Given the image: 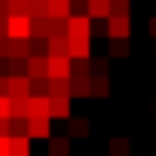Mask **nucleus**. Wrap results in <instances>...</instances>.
I'll return each instance as SVG.
<instances>
[{
  "instance_id": "c9c22d12",
  "label": "nucleus",
  "mask_w": 156,
  "mask_h": 156,
  "mask_svg": "<svg viewBox=\"0 0 156 156\" xmlns=\"http://www.w3.org/2000/svg\"><path fill=\"white\" fill-rule=\"evenodd\" d=\"M9 135V119H0V138Z\"/></svg>"
},
{
  "instance_id": "412c9836",
  "label": "nucleus",
  "mask_w": 156,
  "mask_h": 156,
  "mask_svg": "<svg viewBox=\"0 0 156 156\" xmlns=\"http://www.w3.org/2000/svg\"><path fill=\"white\" fill-rule=\"evenodd\" d=\"M9 116L28 119V98H9Z\"/></svg>"
},
{
  "instance_id": "423d86ee",
  "label": "nucleus",
  "mask_w": 156,
  "mask_h": 156,
  "mask_svg": "<svg viewBox=\"0 0 156 156\" xmlns=\"http://www.w3.org/2000/svg\"><path fill=\"white\" fill-rule=\"evenodd\" d=\"M46 76H70L67 55H46Z\"/></svg>"
},
{
  "instance_id": "393cba45",
  "label": "nucleus",
  "mask_w": 156,
  "mask_h": 156,
  "mask_svg": "<svg viewBox=\"0 0 156 156\" xmlns=\"http://www.w3.org/2000/svg\"><path fill=\"white\" fill-rule=\"evenodd\" d=\"M16 135H28V119L9 116V138H16Z\"/></svg>"
},
{
  "instance_id": "c756f323",
  "label": "nucleus",
  "mask_w": 156,
  "mask_h": 156,
  "mask_svg": "<svg viewBox=\"0 0 156 156\" xmlns=\"http://www.w3.org/2000/svg\"><path fill=\"white\" fill-rule=\"evenodd\" d=\"M6 6H9V16H28L31 0H6Z\"/></svg>"
},
{
  "instance_id": "aec40b11",
  "label": "nucleus",
  "mask_w": 156,
  "mask_h": 156,
  "mask_svg": "<svg viewBox=\"0 0 156 156\" xmlns=\"http://www.w3.org/2000/svg\"><path fill=\"white\" fill-rule=\"evenodd\" d=\"M28 40H9V55L6 58H28Z\"/></svg>"
},
{
  "instance_id": "f704fd0d",
  "label": "nucleus",
  "mask_w": 156,
  "mask_h": 156,
  "mask_svg": "<svg viewBox=\"0 0 156 156\" xmlns=\"http://www.w3.org/2000/svg\"><path fill=\"white\" fill-rule=\"evenodd\" d=\"M0 156H9V135L0 138Z\"/></svg>"
},
{
  "instance_id": "e433bc0d",
  "label": "nucleus",
  "mask_w": 156,
  "mask_h": 156,
  "mask_svg": "<svg viewBox=\"0 0 156 156\" xmlns=\"http://www.w3.org/2000/svg\"><path fill=\"white\" fill-rule=\"evenodd\" d=\"M147 31H150V37H153V40H156V16H153V19H150V22H147Z\"/></svg>"
},
{
  "instance_id": "39448f33",
  "label": "nucleus",
  "mask_w": 156,
  "mask_h": 156,
  "mask_svg": "<svg viewBox=\"0 0 156 156\" xmlns=\"http://www.w3.org/2000/svg\"><path fill=\"white\" fill-rule=\"evenodd\" d=\"M70 104H73L70 95H52L49 98V119L52 116L55 119H70Z\"/></svg>"
},
{
  "instance_id": "1a4fd4ad",
  "label": "nucleus",
  "mask_w": 156,
  "mask_h": 156,
  "mask_svg": "<svg viewBox=\"0 0 156 156\" xmlns=\"http://www.w3.org/2000/svg\"><path fill=\"white\" fill-rule=\"evenodd\" d=\"M89 132H92V126H89L86 116H70L67 119V138H89Z\"/></svg>"
},
{
  "instance_id": "2eb2a0df",
  "label": "nucleus",
  "mask_w": 156,
  "mask_h": 156,
  "mask_svg": "<svg viewBox=\"0 0 156 156\" xmlns=\"http://www.w3.org/2000/svg\"><path fill=\"white\" fill-rule=\"evenodd\" d=\"M89 80L92 76H70V98H89Z\"/></svg>"
},
{
  "instance_id": "2f4dec72",
  "label": "nucleus",
  "mask_w": 156,
  "mask_h": 156,
  "mask_svg": "<svg viewBox=\"0 0 156 156\" xmlns=\"http://www.w3.org/2000/svg\"><path fill=\"white\" fill-rule=\"evenodd\" d=\"M9 61V76H25V61L28 58H6Z\"/></svg>"
},
{
  "instance_id": "7ed1b4c3",
  "label": "nucleus",
  "mask_w": 156,
  "mask_h": 156,
  "mask_svg": "<svg viewBox=\"0 0 156 156\" xmlns=\"http://www.w3.org/2000/svg\"><path fill=\"white\" fill-rule=\"evenodd\" d=\"M95 25L89 16H67V37H92Z\"/></svg>"
},
{
  "instance_id": "f8f14e48",
  "label": "nucleus",
  "mask_w": 156,
  "mask_h": 156,
  "mask_svg": "<svg viewBox=\"0 0 156 156\" xmlns=\"http://www.w3.org/2000/svg\"><path fill=\"white\" fill-rule=\"evenodd\" d=\"M9 156H31V138L28 135L9 138Z\"/></svg>"
},
{
  "instance_id": "9b49d317",
  "label": "nucleus",
  "mask_w": 156,
  "mask_h": 156,
  "mask_svg": "<svg viewBox=\"0 0 156 156\" xmlns=\"http://www.w3.org/2000/svg\"><path fill=\"white\" fill-rule=\"evenodd\" d=\"M31 116H49V98L28 95V119Z\"/></svg>"
},
{
  "instance_id": "6ab92c4d",
  "label": "nucleus",
  "mask_w": 156,
  "mask_h": 156,
  "mask_svg": "<svg viewBox=\"0 0 156 156\" xmlns=\"http://www.w3.org/2000/svg\"><path fill=\"white\" fill-rule=\"evenodd\" d=\"M129 153H132L129 138H110V156H129Z\"/></svg>"
},
{
  "instance_id": "bb28decb",
  "label": "nucleus",
  "mask_w": 156,
  "mask_h": 156,
  "mask_svg": "<svg viewBox=\"0 0 156 156\" xmlns=\"http://www.w3.org/2000/svg\"><path fill=\"white\" fill-rule=\"evenodd\" d=\"M28 52L31 55H46V37H31L28 40ZM28 55V58H31Z\"/></svg>"
},
{
  "instance_id": "f03ea898",
  "label": "nucleus",
  "mask_w": 156,
  "mask_h": 156,
  "mask_svg": "<svg viewBox=\"0 0 156 156\" xmlns=\"http://www.w3.org/2000/svg\"><path fill=\"white\" fill-rule=\"evenodd\" d=\"M6 37L9 40H31V19L28 16H9L6 19Z\"/></svg>"
},
{
  "instance_id": "f257e3e1",
  "label": "nucleus",
  "mask_w": 156,
  "mask_h": 156,
  "mask_svg": "<svg viewBox=\"0 0 156 156\" xmlns=\"http://www.w3.org/2000/svg\"><path fill=\"white\" fill-rule=\"evenodd\" d=\"M104 22H107L104 34H107L110 40H129V34H132V22H129V16H107Z\"/></svg>"
},
{
  "instance_id": "473e14b6",
  "label": "nucleus",
  "mask_w": 156,
  "mask_h": 156,
  "mask_svg": "<svg viewBox=\"0 0 156 156\" xmlns=\"http://www.w3.org/2000/svg\"><path fill=\"white\" fill-rule=\"evenodd\" d=\"M0 119H9V95H0Z\"/></svg>"
},
{
  "instance_id": "6e6552de",
  "label": "nucleus",
  "mask_w": 156,
  "mask_h": 156,
  "mask_svg": "<svg viewBox=\"0 0 156 156\" xmlns=\"http://www.w3.org/2000/svg\"><path fill=\"white\" fill-rule=\"evenodd\" d=\"M6 95L9 98H28L31 95V80L28 76H6Z\"/></svg>"
},
{
  "instance_id": "72a5a7b5",
  "label": "nucleus",
  "mask_w": 156,
  "mask_h": 156,
  "mask_svg": "<svg viewBox=\"0 0 156 156\" xmlns=\"http://www.w3.org/2000/svg\"><path fill=\"white\" fill-rule=\"evenodd\" d=\"M9 55V37H0V58Z\"/></svg>"
},
{
  "instance_id": "58836bf2",
  "label": "nucleus",
  "mask_w": 156,
  "mask_h": 156,
  "mask_svg": "<svg viewBox=\"0 0 156 156\" xmlns=\"http://www.w3.org/2000/svg\"><path fill=\"white\" fill-rule=\"evenodd\" d=\"M0 37H6V19H0Z\"/></svg>"
},
{
  "instance_id": "20e7f679",
  "label": "nucleus",
  "mask_w": 156,
  "mask_h": 156,
  "mask_svg": "<svg viewBox=\"0 0 156 156\" xmlns=\"http://www.w3.org/2000/svg\"><path fill=\"white\" fill-rule=\"evenodd\" d=\"M67 58H92V37H67Z\"/></svg>"
},
{
  "instance_id": "7c9ffc66",
  "label": "nucleus",
  "mask_w": 156,
  "mask_h": 156,
  "mask_svg": "<svg viewBox=\"0 0 156 156\" xmlns=\"http://www.w3.org/2000/svg\"><path fill=\"white\" fill-rule=\"evenodd\" d=\"M132 0H110V16H129Z\"/></svg>"
},
{
  "instance_id": "4be33fe9",
  "label": "nucleus",
  "mask_w": 156,
  "mask_h": 156,
  "mask_svg": "<svg viewBox=\"0 0 156 156\" xmlns=\"http://www.w3.org/2000/svg\"><path fill=\"white\" fill-rule=\"evenodd\" d=\"M70 76H92L89 73V58H70Z\"/></svg>"
},
{
  "instance_id": "5701e85b",
  "label": "nucleus",
  "mask_w": 156,
  "mask_h": 156,
  "mask_svg": "<svg viewBox=\"0 0 156 156\" xmlns=\"http://www.w3.org/2000/svg\"><path fill=\"white\" fill-rule=\"evenodd\" d=\"M49 37H67V19H49Z\"/></svg>"
},
{
  "instance_id": "cd10ccee",
  "label": "nucleus",
  "mask_w": 156,
  "mask_h": 156,
  "mask_svg": "<svg viewBox=\"0 0 156 156\" xmlns=\"http://www.w3.org/2000/svg\"><path fill=\"white\" fill-rule=\"evenodd\" d=\"M129 55V40H110V58H126Z\"/></svg>"
},
{
  "instance_id": "4c0bfd02",
  "label": "nucleus",
  "mask_w": 156,
  "mask_h": 156,
  "mask_svg": "<svg viewBox=\"0 0 156 156\" xmlns=\"http://www.w3.org/2000/svg\"><path fill=\"white\" fill-rule=\"evenodd\" d=\"M0 95H6V76H0Z\"/></svg>"
},
{
  "instance_id": "a878e982",
  "label": "nucleus",
  "mask_w": 156,
  "mask_h": 156,
  "mask_svg": "<svg viewBox=\"0 0 156 156\" xmlns=\"http://www.w3.org/2000/svg\"><path fill=\"white\" fill-rule=\"evenodd\" d=\"M46 0H31V6H28V19H46Z\"/></svg>"
},
{
  "instance_id": "a211bd4d",
  "label": "nucleus",
  "mask_w": 156,
  "mask_h": 156,
  "mask_svg": "<svg viewBox=\"0 0 156 156\" xmlns=\"http://www.w3.org/2000/svg\"><path fill=\"white\" fill-rule=\"evenodd\" d=\"M46 55H67V37H49L46 40Z\"/></svg>"
},
{
  "instance_id": "9d476101",
  "label": "nucleus",
  "mask_w": 156,
  "mask_h": 156,
  "mask_svg": "<svg viewBox=\"0 0 156 156\" xmlns=\"http://www.w3.org/2000/svg\"><path fill=\"white\" fill-rule=\"evenodd\" d=\"M110 95V76H92L89 80V98H107Z\"/></svg>"
},
{
  "instance_id": "dca6fc26",
  "label": "nucleus",
  "mask_w": 156,
  "mask_h": 156,
  "mask_svg": "<svg viewBox=\"0 0 156 156\" xmlns=\"http://www.w3.org/2000/svg\"><path fill=\"white\" fill-rule=\"evenodd\" d=\"M52 95H70V76H49V98Z\"/></svg>"
},
{
  "instance_id": "f3484780",
  "label": "nucleus",
  "mask_w": 156,
  "mask_h": 156,
  "mask_svg": "<svg viewBox=\"0 0 156 156\" xmlns=\"http://www.w3.org/2000/svg\"><path fill=\"white\" fill-rule=\"evenodd\" d=\"M89 3V19H107L110 16V0H86Z\"/></svg>"
},
{
  "instance_id": "4468645a",
  "label": "nucleus",
  "mask_w": 156,
  "mask_h": 156,
  "mask_svg": "<svg viewBox=\"0 0 156 156\" xmlns=\"http://www.w3.org/2000/svg\"><path fill=\"white\" fill-rule=\"evenodd\" d=\"M49 156H70V138H67V135H64V138L52 135V138H49Z\"/></svg>"
},
{
  "instance_id": "ddd939ff",
  "label": "nucleus",
  "mask_w": 156,
  "mask_h": 156,
  "mask_svg": "<svg viewBox=\"0 0 156 156\" xmlns=\"http://www.w3.org/2000/svg\"><path fill=\"white\" fill-rule=\"evenodd\" d=\"M49 19H67L70 16V0H46Z\"/></svg>"
},
{
  "instance_id": "b1692460",
  "label": "nucleus",
  "mask_w": 156,
  "mask_h": 156,
  "mask_svg": "<svg viewBox=\"0 0 156 156\" xmlns=\"http://www.w3.org/2000/svg\"><path fill=\"white\" fill-rule=\"evenodd\" d=\"M31 95L49 98V76H43V80H31Z\"/></svg>"
},
{
  "instance_id": "c85d7f7f",
  "label": "nucleus",
  "mask_w": 156,
  "mask_h": 156,
  "mask_svg": "<svg viewBox=\"0 0 156 156\" xmlns=\"http://www.w3.org/2000/svg\"><path fill=\"white\" fill-rule=\"evenodd\" d=\"M89 73L92 76H107V58H89Z\"/></svg>"
},
{
  "instance_id": "0eeeda50",
  "label": "nucleus",
  "mask_w": 156,
  "mask_h": 156,
  "mask_svg": "<svg viewBox=\"0 0 156 156\" xmlns=\"http://www.w3.org/2000/svg\"><path fill=\"white\" fill-rule=\"evenodd\" d=\"M28 138H31V141H34V138H43V141H49V138H52L49 116H31V119H28Z\"/></svg>"
}]
</instances>
